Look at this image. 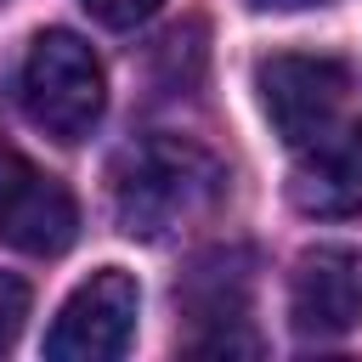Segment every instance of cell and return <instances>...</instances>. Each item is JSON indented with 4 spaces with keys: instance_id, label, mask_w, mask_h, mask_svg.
I'll return each instance as SVG.
<instances>
[{
    "instance_id": "8",
    "label": "cell",
    "mask_w": 362,
    "mask_h": 362,
    "mask_svg": "<svg viewBox=\"0 0 362 362\" xmlns=\"http://www.w3.org/2000/svg\"><path fill=\"white\" fill-rule=\"evenodd\" d=\"M294 153L300 158L288 175V198L300 215H317V221L362 215V119L334 124L328 136H317Z\"/></svg>"
},
{
    "instance_id": "10",
    "label": "cell",
    "mask_w": 362,
    "mask_h": 362,
    "mask_svg": "<svg viewBox=\"0 0 362 362\" xmlns=\"http://www.w3.org/2000/svg\"><path fill=\"white\" fill-rule=\"evenodd\" d=\"M102 28H136V23H147L164 0H79Z\"/></svg>"
},
{
    "instance_id": "2",
    "label": "cell",
    "mask_w": 362,
    "mask_h": 362,
    "mask_svg": "<svg viewBox=\"0 0 362 362\" xmlns=\"http://www.w3.org/2000/svg\"><path fill=\"white\" fill-rule=\"evenodd\" d=\"M17 96L34 130H45L51 141H85L107 107V79L96 51L74 28H45L23 57Z\"/></svg>"
},
{
    "instance_id": "6",
    "label": "cell",
    "mask_w": 362,
    "mask_h": 362,
    "mask_svg": "<svg viewBox=\"0 0 362 362\" xmlns=\"http://www.w3.org/2000/svg\"><path fill=\"white\" fill-rule=\"evenodd\" d=\"M288 322L300 339H339L362 322V255L322 243L294 260L288 277Z\"/></svg>"
},
{
    "instance_id": "9",
    "label": "cell",
    "mask_w": 362,
    "mask_h": 362,
    "mask_svg": "<svg viewBox=\"0 0 362 362\" xmlns=\"http://www.w3.org/2000/svg\"><path fill=\"white\" fill-rule=\"evenodd\" d=\"M28 305H34L28 283L11 277V272H0V351L17 345V334H23V322H28Z\"/></svg>"
},
{
    "instance_id": "7",
    "label": "cell",
    "mask_w": 362,
    "mask_h": 362,
    "mask_svg": "<svg viewBox=\"0 0 362 362\" xmlns=\"http://www.w3.org/2000/svg\"><path fill=\"white\" fill-rule=\"evenodd\" d=\"M249 288H255V260H249V249H204V255L187 266L175 300H181V311H187L192 322H209V328H215V334H204L192 351H255L249 334H232V328L243 322V311H249Z\"/></svg>"
},
{
    "instance_id": "5",
    "label": "cell",
    "mask_w": 362,
    "mask_h": 362,
    "mask_svg": "<svg viewBox=\"0 0 362 362\" xmlns=\"http://www.w3.org/2000/svg\"><path fill=\"white\" fill-rule=\"evenodd\" d=\"M79 238L74 192L17 153H0V243L23 255H62Z\"/></svg>"
},
{
    "instance_id": "11",
    "label": "cell",
    "mask_w": 362,
    "mask_h": 362,
    "mask_svg": "<svg viewBox=\"0 0 362 362\" xmlns=\"http://www.w3.org/2000/svg\"><path fill=\"white\" fill-rule=\"evenodd\" d=\"M255 11H305V6H328V0H249Z\"/></svg>"
},
{
    "instance_id": "4",
    "label": "cell",
    "mask_w": 362,
    "mask_h": 362,
    "mask_svg": "<svg viewBox=\"0 0 362 362\" xmlns=\"http://www.w3.org/2000/svg\"><path fill=\"white\" fill-rule=\"evenodd\" d=\"M136 317H141L136 277L119 266H102L62 300V311L45 334V356L51 362H113L130 351Z\"/></svg>"
},
{
    "instance_id": "3",
    "label": "cell",
    "mask_w": 362,
    "mask_h": 362,
    "mask_svg": "<svg viewBox=\"0 0 362 362\" xmlns=\"http://www.w3.org/2000/svg\"><path fill=\"white\" fill-rule=\"evenodd\" d=\"M255 90L260 107L272 119V130L288 147H305L317 136H328L351 102V68L339 57H311V51H277L255 68Z\"/></svg>"
},
{
    "instance_id": "1",
    "label": "cell",
    "mask_w": 362,
    "mask_h": 362,
    "mask_svg": "<svg viewBox=\"0 0 362 362\" xmlns=\"http://www.w3.org/2000/svg\"><path fill=\"white\" fill-rule=\"evenodd\" d=\"M221 164L187 136H141L113 158V221L141 238L164 243L181 226L204 221L221 204Z\"/></svg>"
}]
</instances>
